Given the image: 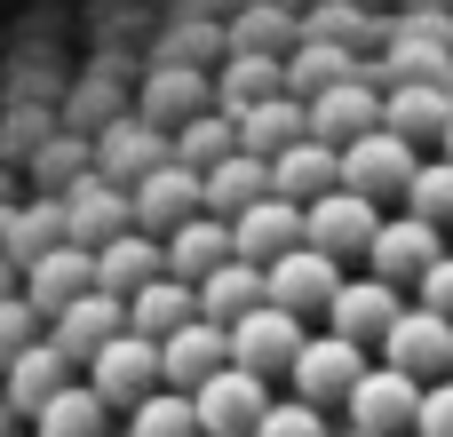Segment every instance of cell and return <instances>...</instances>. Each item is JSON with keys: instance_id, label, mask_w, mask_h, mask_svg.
Wrapping results in <instances>:
<instances>
[{"instance_id": "d6a6232c", "label": "cell", "mask_w": 453, "mask_h": 437, "mask_svg": "<svg viewBox=\"0 0 453 437\" xmlns=\"http://www.w3.org/2000/svg\"><path fill=\"white\" fill-rule=\"evenodd\" d=\"M48 247H64V207H56V199H32V207H8V239H0L8 271L40 263Z\"/></svg>"}, {"instance_id": "7402d4cb", "label": "cell", "mask_w": 453, "mask_h": 437, "mask_svg": "<svg viewBox=\"0 0 453 437\" xmlns=\"http://www.w3.org/2000/svg\"><path fill=\"white\" fill-rule=\"evenodd\" d=\"M0 374H8V390H0V406H8L16 422H32V414H40V406H48V398H56L64 382H72V358H64V350H56V342L40 334V342H32L24 358H8Z\"/></svg>"}, {"instance_id": "d590c367", "label": "cell", "mask_w": 453, "mask_h": 437, "mask_svg": "<svg viewBox=\"0 0 453 437\" xmlns=\"http://www.w3.org/2000/svg\"><path fill=\"white\" fill-rule=\"evenodd\" d=\"M255 437H334V430H326L319 406H303V398H271V414L255 422Z\"/></svg>"}, {"instance_id": "ab89813d", "label": "cell", "mask_w": 453, "mask_h": 437, "mask_svg": "<svg viewBox=\"0 0 453 437\" xmlns=\"http://www.w3.org/2000/svg\"><path fill=\"white\" fill-rule=\"evenodd\" d=\"M0 437H24V430H16V414H8V406H0Z\"/></svg>"}, {"instance_id": "d6986e66", "label": "cell", "mask_w": 453, "mask_h": 437, "mask_svg": "<svg viewBox=\"0 0 453 437\" xmlns=\"http://www.w3.org/2000/svg\"><path fill=\"white\" fill-rule=\"evenodd\" d=\"M295 247H303V207H287V199H255V207L231 223V255L255 263V271H271V263L295 255Z\"/></svg>"}, {"instance_id": "ac0fdd59", "label": "cell", "mask_w": 453, "mask_h": 437, "mask_svg": "<svg viewBox=\"0 0 453 437\" xmlns=\"http://www.w3.org/2000/svg\"><path fill=\"white\" fill-rule=\"evenodd\" d=\"M16 279H24V303H32L40 318H56L64 303H80V295H96V255L64 239V247H48L40 263H24Z\"/></svg>"}, {"instance_id": "5bb4252c", "label": "cell", "mask_w": 453, "mask_h": 437, "mask_svg": "<svg viewBox=\"0 0 453 437\" xmlns=\"http://www.w3.org/2000/svg\"><path fill=\"white\" fill-rule=\"evenodd\" d=\"M398 310H406L398 287H382V279H342L334 303H326V334H342V342H358V350H382V334L398 326Z\"/></svg>"}, {"instance_id": "603a6c76", "label": "cell", "mask_w": 453, "mask_h": 437, "mask_svg": "<svg viewBox=\"0 0 453 437\" xmlns=\"http://www.w3.org/2000/svg\"><path fill=\"white\" fill-rule=\"evenodd\" d=\"M326 191H342V151H326V143H295V151H279L271 159V199H287V207H311V199H326Z\"/></svg>"}, {"instance_id": "83f0119b", "label": "cell", "mask_w": 453, "mask_h": 437, "mask_svg": "<svg viewBox=\"0 0 453 437\" xmlns=\"http://www.w3.org/2000/svg\"><path fill=\"white\" fill-rule=\"evenodd\" d=\"M231 127H239V151H247V159H279V151H295V143L311 135V119H303V104H295V96H271V104L239 111Z\"/></svg>"}, {"instance_id": "836d02e7", "label": "cell", "mask_w": 453, "mask_h": 437, "mask_svg": "<svg viewBox=\"0 0 453 437\" xmlns=\"http://www.w3.org/2000/svg\"><path fill=\"white\" fill-rule=\"evenodd\" d=\"M406 215H422V223L453 231V159H446V151L414 167V183H406Z\"/></svg>"}, {"instance_id": "74e56055", "label": "cell", "mask_w": 453, "mask_h": 437, "mask_svg": "<svg viewBox=\"0 0 453 437\" xmlns=\"http://www.w3.org/2000/svg\"><path fill=\"white\" fill-rule=\"evenodd\" d=\"M414 437H453V374L422 390V414H414Z\"/></svg>"}, {"instance_id": "ffe728a7", "label": "cell", "mask_w": 453, "mask_h": 437, "mask_svg": "<svg viewBox=\"0 0 453 437\" xmlns=\"http://www.w3.org/2000/svg\"><path fill=\"white\" fill-rule=\"evenodd\" d=\"M111 334H127V303H111V295H80V303H64V310L48 318V342H56L72 366H88Z\"/></svg>"}, {"instance_id": "f1b7e54d", "label": "cell", "mask_w": 453, "mask_h": 437, "mask_svg": "<svg viewBox=\"0 0 453 437\" xmlns=\"http://www.w3.org/2000/svg\"><path fill=\"white\" fill-rule=\"evenodd\" d=\"M199 318V295L183 287V279H151L143 295H127V334H143V342H167V334H183Z\"/></svg>"}, {"instance_id": "277c9868", "label": "cell", "mask_w": 453, "mask_h": 437, "mask_svg": "<svg viewBox=\"0 0 453 437\" xmlns=\"http://www.w3.org/2000/svg\"><path fill=\"white\" fill-rule=\"evenodd\" d=\"M414 167H422V151H414L406 135H390V127H374V135L342 143V191H358V199H374V207H390V199L406 207Z\"/></svg>"}, {"instance_id": "8d00e7d4", "label": "cell", "mask_w": 453, "mask_h": 437, "mask_svg": "<svg viewBox=\"0 0 453 437\" xmlns=\"http://www.w3.org/2000/svg\"><path fill=\"white\" fill-rule=\"evenodd\" d=\"M32 342H40V310H32L24 295H0V366L24 358Z\"/></svg>"}, {"instance_id": "e575fe53", "label": "cell", "mask_w": 453, "mask_h": 437, "mask_svg": "<svg viewBox=\"0 0 453 437\" xmlns=\"http://www.w3.org/2000/svg\"><path fill=\"white\" fill-rule=\"evenodd\" d=\"M127 437H199V414H191V398L159 390V398H143L127 414Z\"/></svg>"}, {"instance_id": "ee69618b", "label": "cell", "mask_w": 453, "mask_h": 437, "mask_svg": "<svg viewBox=\"0 0 453 437\" xmlns=\"http://www.w3.org/2000/svg\"><path fill=\"white\" fill-rule=\"evenodd\" d=\"M446 239H453V231H446Z\"/></svg>"}, {"instance_id": "ba28073f", "label": "cell", "mask_w": 453, "mask_h": 437, "mask_svg": "<svg viewBox=\"0 0 453 437\" xmlns=\"http://www.w3.org/2000/svg\"><path fill=\"white\" fill-rule=\"evenodd\" d=\"M223 334H231V366H247V374H263V382L287 374V366L303 358V342H311L303 318L279 310V303H255V310H247L239 326H223Z\"/></svg>"}, {"instance_id": "4fadbf2b", "label": "cell", "mask_w": 453, "mask_h": 437, "mask_svg": "<svg viewBox=\"0 0 453 437\" xmlns=\"http://www.w3.org/2000/svg\"><path fill=\"white\" fill-rule=\"evenodd\" d=\"M334 287H342V263L319 255V247H295V255H279V263L263 271V303H279V310H295V318H311V310L326 318Z\"/></svg>"}, {"instance_id": "8992f818", "label": "cell", "mask_w": 453, "mask_h": 437, "mask_svg": "<svg viewBox=\"0 0 453 437\" xmlns=\"http://www.w3.org/2000/svg\"><path fill=\"white\" fill-rule=\"evenodd\" d=\"M374 366V350H358V342H342V334H311L303 342V358L287 366V382H295V398L303 406H342L350 390H358V374Z\"/></svg>"}, {"instance_id": "f35d334b", "label": "cell", "mask_w": 453, "mask_h": 437, "mask_svg": "<svg viewBox=\"0 0 453 437\" xmlns=\"http://www.w3.org/2000/svg\"><path fill=\"white\" fill-rule=\"evenodd\" d=\"M414 295H422V310H438V318L453 326V247H446V263H438V271H430Z\"/></svg>"}, {"instance_id": "f546056e", "label": "cell", "mask_w": 453, "mask_h": 437, "mask_svg": "<svg viewBox=\"0 0 453 437\" xmlns=\"http://www.w3.org/2000/svg\"><path fill=\"white\" fill-rule=\"evenodd\" d=\"M191 295H199V318H207V326H239V318L263 303V271L231 255V263H223V271H207Z\"/></svg>"}, {"instance_id": "52a82bcc", "label": "cell", "mask_w": 453, "mask_h": 437, "mask_svg": "<svg viewBox=\"0 0 453 437\" xmlns=\"http://www.w3.org/2000/svg\"><path fill=\"white\" fill-rule=\"evenodd\" d=\"M191 414H199V437H255V422L271 414V382L247 366H223L215 382L191 390Z\"/></svg>"}, {"instance_id": "7bdbcfd3", "label": "cell", "mask_w": 453, "mask_h": 437, "mask_svg": "<svg viewBox=\"0 0 453 437\" xmlns=\"http://www.w3.org/2000/svg\"><path fill=\"white\" fill-rule=\"evenodd\" d=\"M334 437H366V430H334Z\"/></svg>"}, {"instance_id": "9a60e30c", "label": "cell", "mask_w": 453, "mask_h": 437, "mask_svg": "<svg viewBox=\"0 0 453 437\" xmlns=\"http://www.w3.org/2000/svg\"><path fill=\"white\" fill-rule=\"evenodd\" d=\"M303 119H311V143L342 151V143H358V135H374V127H382V88H374V80H342V88L311 96V104H303Z\"/></svg>"}, {"instance_id": "b9f144b4", "label": "cell", "mask_w": 453, "mask_h": 437, "mask_svg": "<svg viewBox=\"0 0 453 437\" xmlns=\"http://www.w3.org/2000/svg\"><path fill=\"white\" fill-rule=\"evenodd\" d=\"M8 279H16V271H8V255H0V295H8Z\"/></svg>"}, {"instance_id": "60d3db41", "label": "cell", "mask_w": 453, "mask_h": 437, "mask_svg": "<svg viewBox=\"0 0 453 437\" xmlns=\"http://www.w3.org/2000/svg\"><path fill=\"white\" fill-rule=\"evenodd\" d=\"M438 151H446V159H453V119H446V135H438Z\"/></svg>"}, {"instance_id": "8fae6325", "label": "cell", "mask_w": 453, "mask_h": 437, "mask_svg": "<svg viewBox=\"0 0 453 437\" xmlns=\"http://www.w3.org/2000/svg\"><path fill=\"white\" fill-rule=\"evenodd\" d=\"M342 414H350V430H366V437H406L414 414H422V382H406L398 366H366L358 390L342 398Z\"/></svg>"}, {"instance_id": "cb8c5ba5", "label": "cell", "mask_w": 453, "mask_h": 437, "mask_svg": "<svg viewBox=\"0 0 453 437\" xmlns=\"http://www.w3.org/2000/svg\"><path fill=\"white\" fill-rule=\"evenodd\" d=\"M255 199H271V159L231 151L223 167H207V175H199V215H215V223H239Z\"/></svg>"}, {"instance_id": "6da1fadb", "label": "cell", "mask_w": 453, "mask_h": 437, "mask_svg": "<svg viewBox=\"0 0 453 437\" xmlns=\"http://www.w3.org/2000/svg\"><path fill=\"white\" fill-rule=\"evenodd\" d=\"M127 111L175 135V127H183L191 111H215V72H199V64H135Z\"/></svg>"}, {"instance_id": "e0dca14e", "label": "cell", "mask_w": 453, "mask_h": 437, "mask_svg": "<svg viewBox=\"0 0 453 437\" xmlns=\"http://www.w3.org/2000/svg\"><path fill=\"white\" fill-rule=\"evenodd\" d=\"M231 366V334L223 326H207V318H191L183 334H167L159 342V390H175V398H191L199 382H215Z\"/></svg>"}, {"instance_id": "44dd1931", "label": "cell", "mask_w": 453, "mask_h": 437, "mask_svg": "<svg viewBox=\"0 0 453 437\" xmlns=\"http://www.w3.org/2000/svg\"><path fill=\"white\" fill-rule=\"evenodd\" d=\"M151 279H167V247H159V239H143V231H119L111 247H96V295L127 303V295H143Z\"/></svg>"}, {"instance_id": "30bf717a", "label": "cell", "mask_w": 453, "mask_h": 437, "mask_svg": "<svg viewBox=\"0 0 453 437\" xmlns=\"http://www.w3.org/2000/svg\"><path fill=\"white\" fill-rule=\"evenodd\" d=\"M374 231H382V207H374V199H358V191H326V199H311V207H303V247H319V255H334V263L366 255V247H374Z\"/></svg>"}, {"instance_id": "1f68e13d", "label": "cell", "mask_w": 453, "mask_h": 437, "mask_svg": "<svg viewBox=\"0 0 453 437\" xmlns=\"http://www.w3.org/2000/svg\"><path fill=\"white\" fill-rule=\"evenodd\" d=\"M231 151H239V127H231L223 111H191V119H183V127L167 135V159H175V167H191V175L223 167Z\"/></svg>"}, {"instance_id": "d4e9b609", "label": "cell", "mask_w": 453, "mask_h": 437, "mask_svg": "<svg viewBox=\"0 0 453 437\" xmlns=\"http://www.w3.org/2000/svg\"><path fill=\"white\" fill-rule=\"evenodd\" d=\"M453 119V88H422V80H398V88H382V127L390 135H406L414 151L422 143H438Z\"/></svg>"}, {"instance_id": "4dcf8cb0", "label": "cell", "mask_w": 453, "mask_h": 437, "mask_svg": "<svg viewBox=\"0 0 453 437\" xmlns=\"http://www.w3.org/2000/svg\"><path fill=\"white\" fill-rule=\"evenodd\" d=\"M32 437H111V406H104L88 382H64V390L32 414Z\"/></svg>"}, {"instance_id": "2e32d148", "label": "cell", "mask_w": 453, "mask_h": 437, "mask_svg": "<svg viewBox=\"0 0 453 437\" xmlns=\"http://www.w3.org/2000/svg\"><path fill=\"white\" fill-rule=\"evenodd\" d=\"M127 215H135V231H143V239L183 231V223L199 215V175H191V167H175V159H167V167H151V175L127 191Z\"/></svg>"}, {"instance_id": "4316f807", "label": "cell", "mask_w": 453, "mask_h": 437, "mask_svg": "<svg viewBox=\"0 0 453 437\" xmlns=\"http://www.w3.org/2000/svg\"><path fill=\"white\" fill-rule=\"evenodd\" d=\"M159 247H167V279L199 287L207 271H223V263H231V223H215V215H191V223H183V231H167Z\"/></svg>"}, {"instance_id": "5b68a950", "label": "cell", "mask_w": 453, "mask_h": 437, "mask_svg": "<svg viewBox=\"0 0 453 437\" xmlns=\"http://www.w3.org/2000/svg\"><path fill=\"white\" fill-rule=\"evenodd\" d=\"M88 390H96L111 414H135L143 398H159V342H143V334H111V342L88 358Z\"/></svg>"}, {"instance_id": "7a4b0ae2", "label": "cell", "mask_w": 453, "mask_h": 437, "mask_svg": "<svg viewBox=\"0 0 453 437\" xmlns=\"http://www.w3.org/2000/svg\"><path fill=\"white\" fill-rule=\"evenodd\" d=\"M446 263V231L438 223H422V215H382V231H374V247H366V279H382V287H422L430 271Z\"/></svg>"}, {"instance_id": "7c38bea8", "label": "cell", "mask_w": 453, "mask_h": 437, "mask_svg": "<svg viewBox=\"0 0 453 437\" xmlns=\"http://www.w3.org/2000/svg\"><path fill=\"white\" fill-rule=\"evenodd\" d=\"M56 207H64V239H72V247H88V255H96V247H111L119 231H135L127 191H119V183H104L96 167H88V175H80V183H72Z\"/></svg>"}, {"instance_id": "3957f363", "label": "cell", "mask_w": 453, "mask_h": 437, "mask_svg": "<svg viewBox=\"0 0 453 437\" xmlns=\"http://www.w3.org/2000/svg\"><path fill=\"white\" fill-rule=\"evenodd\" d=\"M88 167L104 175V183H119V191H135L151 167H167V127H151V119H135V111H111L96 135H88Z\"/></svg>"}, {"instance_id": "484cf974", "label": "cell", "mask_w": 453, "mask_h": 437, "mask_svg": "<svg viewBox=\"0 0 453 437\" xmlns=\"http://www.w3.org/2000/svg\"><path fill=\"white\" fill-rule=\"evenodd\" d=\"M271 96H287L279 56H223V64H215V111H223V119H239V111H255V104H271Z\"/></svg>"}, {"instance_id": "9c48e42d", "label": "cell", "mask_w": 453, "mask_h": 437, "mask_svg": "<svg viewBox=\"0 0 453 437\" xmlns=\"http://www.w3.org/2000/svg\"><path fill=\"white\" fill-rule=\"evenodd\" d=\"M382 366H398V374L422 382V390L446 382V374H453V326L438 318V310H422V303L398 310V326L382 334Z\"/></svg>"}]
</instances>
